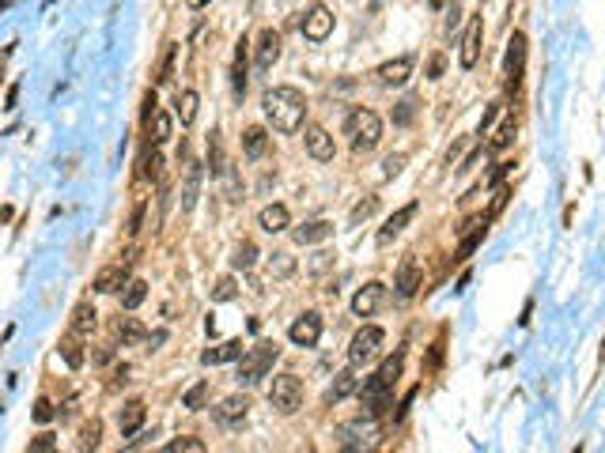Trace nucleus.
I'll return each instance as SVG.
<instances>
[{"instance_id": "obj_36", "label": "nucleus", "mask_w": 605, "mask_h": 453, "mask_svg": "<svg viewBox=\"0 0 605 453\" xmlns=\"http://www.w3.org/2000/svg\"><path fill=\"white\" fill-rule=\"evenodd\" d=\"M204 401H208V382H197V385H190V389H185L182 408H190V412H201Z\"/></svg>"}, {"instance_id": "obj_44", "label": "nucleus", "mask_w": 605, "mask_h": 453, "mask_svg": "<svg viewBox=\"0 0 605 453\" xmlns=\"http://www.w3.org/2000/svg\"><path fill=\"white\" fill-rule=\"evenodd\" d=\"M53 449H57V435H53V430H42V435L27 446V453H53Z\"/></svg>"}, {"instance_id": "obj_24", "label": "nucleus", "mask_w": 605, "mask_h": 453, "mask_svg": "<svg viewBox=\"0 0 605 453\" xmlns=\"http://www.w3.org/2000/svg\"><path fill=\"white\" fill-rule=\"evenodd\" d=\"M265 148H269V136H265L261 125H250L246 132H242V151H246V159H261Z\"/></svg>"}, {"instance_id": "obj_51", "label": "nucleus", "mask_w": 605, "mask_h": 453, "mask_svg": "<svg viewBox=\"0 0 605 453\" xmlns=\"http://www.w3.org/2000/svg\"><path fill=\"white\" fill-rule=\"evenodd\" d=\"M382 167H386V178H398V174L405 170V155H390Z\"/></svg>"}, {"instance_id": "obj_42", "label": "nucleus", "mask_w": 605, "mask_h": 453, "mask_svg": "<svg viewBox=\"0 0 605 453\" xmlns=\"http://www.w3.org/2000/svg\"><path fill=\"white\" fill-rule=\"evenodd\" d=\"M269 272L272 276H292L295 272V257H288V253H272V257H269Z\"/></svg>"}, {"instance_id": "obj_29", "label": "nucleus", "mask_w": 605, "mask_h": 453, "mask_svg": "<svg viewBox=\"0 0 605 453\" xmlns=\"http://www.w3.org/2000/svg\"><path fill=\"white\" fill-rule=\"evenodd\" d=\"M114 336L121 344H137V340H144V325L137 317H114Z\"/></svg>"}, {"instance_id": "obj_18", "label": "nucleus", "mask_w": 605, "mask_h": 453, "mask_svg": "<svg viewBox=\"0 0 605 453\" xmlns=\"http://www.w3.org/2000/svg\"><path fill=\"white\" fill-rule=\"evenodd\" d=\"M292 238H295V246H314V242L333 238V223H329V219H311V223L295 227Z\"/></svg>"}, {"instance_id": "obj_23", "label": "nucleus", "mask_w": 605, "mask_h": 453, "mask_svg": "<svg viewBox=\"0 0 605 453\" xmlns=\"http://www.w3.org/2000/svg\"><path fill=\"white\" fill-rule=\"evenodd\" d=\"M95 325H98L95 306H91V302H80V306L72 310V333H76V336H91Z\"/></svg>"}, {"instance_id": "obj_14", "label": "nucleus", "mask_w": 605, "mask_h": 453, "mask_svg": "<svg viewBox=\"0 0 605 453\" xmlns=\"http://www.w3.org/2000/svg\"><path fill=\"white\" fill-rule=\"evenodd\" d=\"M379 83L382 87H401L405 80L413 76V53H401V57H393V61H386V64H379Z\"/></svg>"}, {"instance_id": "obj_46", "label": "nucleus", "mask_w": 605, "mask_h": 453, "mask_svg": "<svg viewBox=\"0 0 605 453\" xmlns=\"http://www.w3.org/2000/svg\"><path fill=\"white\" fill-rule=\"evenodd\" d=\"M514 170V163L511 159H503V163H496V167H492V174H488V178H484V185H500L503 178H507V174Z\"/></svg>"}, {"instance_id": "obj_40", "label": "nucleus", "mask_w": 605, "mask_h": 453, "mask_svg": "<svg viewBox=\"0 0 605 453\" xmlns=\"http://www.w3.org/2000/svg\"><path fill=\"white\" fill-rule=\"evenodd\" d=\"M401 363H405V355H401V351H398V355H390V359L379 367V374H375V378H379V382H386V385H393V382L401 378Z\"/></svg>"}, {"instance_id": "obj_12", "label": "nucleus", "mask_w": 605, "mask_h": 453, "mask_svg": "<svg viewBox=\"0 0 605 453\" xmlns=\"http://www.w3.org/2000/svg\"><path fill=\"white\" fill-rule=\"evenodd\" d=\"M303 143H306V151H311V159H318V163H329L337 155V143H333V136H329L322 125H306Z\"/></svg>"}, {"instance_id": "obj_43", "label": "nucleus", "mask_w": 605, "mask_h": 453, "mask_svg": "<svg viewBox=\"0 0 605 453\" xmlns=\"http://www.w3.org/2000/svg\"><path fill=\"white\" fill-rule=\"evenodd\" d=\"M379 212V196H367V201H359L356 208H352V223H363V219H371V216H375Z\"/></svg>"}, {"instance_id": "obj_38", "label": "nucleus", "mask_w": 605, "mask_h": 453, "mask_svg": "<svg viewBox=\"0 0 605 453\" xmlns=\"http://www.w3.org/2000/svg\"><path fill=\"white\" fill-rule=\"evenodd\" d=\"M254 261H258V246H254V242H242V246L235 249V257H231V264H235V269H242V272L254 269Z\"/></svg>"}, {"instance_id": "obj_35", "label": "nucleus", "mask_w": 605, "mask_h": 453, "mask_svg": "<svg viewBox=\"0 0 605 453\" xmlns=\"http://www.w3.org/2000/svg\"><path fill=\"white\" fill-rule=\"evenodd\" d=\"M167 140H171V117L159 110V114L148 121V143H156V148H159V143H167Z\"/></svg>"}, {"instance_id": "obj_7", "label": "nucleus", "mask_w": 605, "mask_h": 453, "mask_svg": "<svg viewBox=\"0 0 605 453\" xmlns=\"http://www.w3.org/2000/svg\"><path fill=\"white\" fill-rule=\"evenodd\" d=\"M303 38L306 42H325L329 35H333V12H329L325 4H314L311 12L303 16Z\"/></svg>"}, {"instance_id": "obj_47", "label": "nucleus", "mask_w": 605, "mask_h": 453, "mask_svg": "<svg viewBox=\"0 0 605 453\" xmlns=\"http://www.w3.org/2000/svg\"><path fill=\"white\" fill-rule=\"evenodd\" d=\"M443 72H446V57L443 53H432V57H427V80H439Z\"/></svg>"}, {"instance_id": "obj_49", "label": "nucleus", "mask_w": 605, "mask_h": 453, "mask_svg": "<svg viewBox=\"0 0 605 453\" xmlns=\"http://www.w3.org/2000/svg\"><path fill=\"white\" fill-rule=\"evenodd\" d=\"M413 114H416V98H405V102L398 106V114H393V121H398V125H409Z\"/></svg>"}, {"instance_id": "obj_4", "label": "nucleus", "mask_w": 605, "mask_h": 453, "mask_svg": "<svg viewBox=\"0 0 605 453\" xmlns=\"http://www.w3.org/2000/svg\"><path fill=\"white\" fill-rule=\"evenodd\" d=\"M269 404L277 408L280 416H292L295 408L303 404V382L295 374H277L269 385Z\"/></svg>"}, {"instance_id": "obj_30", "label": "nucleus", "mask_w": 605, "mask_h": 453, "mask_svg": "<svg viewBox=\"0 0 605 453\" xmlns=\"http://www.w3.org/2000/svg\"><path fill=\"white\" fill-rule=\"evenodd\" d=\"M103 446V419H87L80 427V453H95Z\"/></svg>"}, {"instance_id": "obj_15", "label": "nucleus", "mask_w": 605, "mask_h": 453, "mask_svg": "<svg viewBox=\"0 0 605 453\" xmlns=\"http://www.w3.org/2000/svg\"><path fill=\"white\" fill-rule=\"evenodd\" d=\"M280 46H284V42H280V30H272V27L261 30V38H258V69H261V72H269L272 64L280 61Z\"/></svg>"}, {"instance_id": "obj_52", "label": "nucleus", "mask_w": 605, "mask_h": 453, "mask_svg": "<svg viewBox=\"0 0 605 453\" xmlns=\"http://www.w3.org/2000/svg\"><path fill=\"white\" fill-rule=\"evenodd\" d=\"M156 114H159V102H156V91H148V95H144V125H148V121H151V117H156Z\"/></svg>"}, {"instance_id": "obj_13", "label": "nucleus", "mask_w": 605, "mask_h": 453, "mask_svg": "<svg viewBox=\"0 0 605 453\" xmlns=\"http://www.w3.org/2000/svg\"><path fill=\"white\" fill-rule=\"evenodd\" d=\"M424 276H420V264H416L413 257H405L398 264V276H393V291H398V298H413L416 291H420Z\"/></svg>"}, {"instance_id": "obj_21", "label": "nucleus", "mask_w": 605, "mask_h": 453, "mask_svg": "<svg viewBox=\"0 0 605 453\" xmlns=\"http://www.w3.org/2000/svg\"><path fill=\"white\" fill-rule=\"evenodd\" d=\"M352 393H359L356 367H348V370L333 374V382H329V389H325V401H329V404H337V401H345V396H352Z\"/></svg>"}, {"instance_id": "obj_45", "label": "nucleus", "mask_w": 605, "mask_h": 453, "mask_svg": "<svg viewBox=\"0 0 605 453\" xmlns=\"http://www.w3.org/2000/svg\"><path fill=\"white\" fill-rule=\"evenodd\" d=\"M208 163H212L216 174L227 170V167H224V148H219V132H212V136H208Z\"/></svg>"}, {"instance_id": "obj_55", "label": "nucleus", "mask_w": 605, "mask_h": 453, "mask_svg": "<svg viewBox=\"0 0 605 453\" xmlns=\"http://www.w3.org/2000/svg\"><path fill=\"white\" fill-rule=\"evenodd\" d=\"M16 102H19V83L8 87V95H4V110H16Z\"/></svg>"}, {"instance_id": "obj_41", "label": "nucleus", "mask_w": 605, "mask_h": 453, "mask_svg": "<svg viewBox=\"0 0 605 453\" xmlns=\"http://www.w3.org/2000/svg\"><path fill=\"white\" fill-rule=\"evenodd\" d=\"M235 295H238V287H235L231 276H219V280L212 283V298H216V302H231Z\"/></svg>"}, {"instance_id": "obj_16", "label": "nucleus", "mask_w": 605, "mask_h": 453, "mask_svg": "<svg viewBox=\"0 0 605 453\" xmlns=\"http://www.w3.org/2000/svg\"><path fill=\"white\" fill-rule=\"evenodd\" d=\"M413 216H416V201H409L405 208H398V212H393V216L386 219V223H382V230H379V246H390V242H393L405 227L413 223Z\"/></svg>"}, {"instance_id": "obj_28", "label": "nucleus", "mask_w": 605, "mask_h": 453, "mask_svg": "<svg viewBox=\"0 0 605 453\" xmlns=\"http://www.w3.org/2000/svg\"><path fill=\"white\" fill-rule=\"evenodd\" d=\"M159 174H163V155H159L156 143H148V148L140 151V178H144V182H156Z\"/></svg>"}, {"instance_id": "obj_33", "label": "nucleus", "mask_w": 605, "mask_h": 453, "mask_svg": "<svg viewBox=\"0 0 605 453\" xmlns=\"http://www.w3.org/2000/svg\"><path fill=\"white\" fill-rule=\"evenodd\" d=\"M144 298H148V283L144 280H129L125 291H121V310H137Z\"/></svg>"}, {"instance_id": "obj_1", "label": "nucleus", "mask_w": 605, "mask_h": 453, "mask_svg": "<svg viewBox=\"0 0 605 453\" xmlns=\"http://www.w3.org/2000/svg\"><path fill=\"white\" fill-rule=\"evenodd\" d=\"M261 106H265V117L272 121V129H280V132H295L306 117V95L292 83H280L272 91H265Z\"/></svg>"}, {"instance_id": "obj_54", "label": "nucleus", "mask_w": 605, "mask_h": 453, "mask_svg": "<svg viewBox=\"0 0 605 453\" xmlns=\"http://www.w3.org/2000/svg\"><path fill=\"white\" fill-rule=\"evenodd\" d=\"M507 196H511V189H500V193H496V201H492V212H488V216L503 212V204H507Z\"/></svg>"}, {"instance_id": "obj_34", "label": "nucleus", "mask_w": 605, "mask_h": 453, "mask_svg": "<svg viewBox=\"0 0 605 453\" xmlns=\"http://www.w3.org/2000/svg\"><path fill=\"white\" fill-rule=\"evenodd\" d=\"M231 83H235V98H242V91H246V38L238 42L235 69H231Z\"/></svg>"}, {"instance_id": "obj_19", "label": "nucleus", "mask_w": 605, "mask_h": 453, "mask_svg": "<svg viewBox=\"0 0 605 453\" xmlns=\"http://www.w3.org/2000/svg\"><path fill=\"white\" fill-rule=\"evenodd\" d=\"M246 412H250V401H246L242 393L224 396V401L212 408V416L219 419V423H242V419H246Z\"/></svg>"}, {"instance_id": "obj_26", "label": "nucleus", "mask_w": 605, "mask_h": 453, "mask_svg": "<svg viewBox=\"0 0 605 453\" xmlns=\"http://www.w3.org/2000/svg\"><path fill=\"white\" fill-rule=\"evenodd\" d=\"M514 132H519V121H514V117L507 114V117H503V125H500L496 132H492V140H488V151H492V155H496V151H507V148H511V143H514Z\"/></svg>"}, {"instance_id": "obj_57", "label": "nucleus", "mask_w": 605, "mask_h": 453, "mask_svg": "<svg viewBox=\"0 0 605 453\" xmlns=\"http://www.w3.org/2000/svg\"><path fill=\"white\" fill-rule=\"evenodd\" d=\"M204 4V0H190V8H201Z\"/></svg>"}, {"instance_id": "obj_17", "label": "nucleus", "mask_w": 605, "mask_h": 453, "mask_svg": "<svg viewBox=\"0 0 605 453\" xmlns=\"http://www.w3.org/2000/svg\"><path fill=\"white\" fill-rule=\"evenodd\" d=\"M246 351H250V348L242 344V340H224V344L201 351V363H204V367H219V363H235V359H242Z\"/></svg>"}, {"instance_id": "obj_20", "label": "nucleus", "mask_w": 605, "mask_h": 453, "mask_svg": "<svg viewBox=\"0 0 605 453\" xmlns=\"http://www.w3.org/2000/svg\"><path fill=\"white\" fill-rule=\"evenodd\" d=\"M258 227L265 230V235H280V230H288V227H292L288 208H284V204H265V208L258 212Z\"/></svg>"}, {"instance_id": "obj_31", "label": "nucleus", "mask_w": 605, "mask_h": 453, "mask_svg": "<svg viewBox=\"0 0 605 453\" xmlns=\"http://www.w3.org/2000/svg\"><path fill=\"white\" fill-rule=\"evenodd\" d=\"M57 351H61V359L69 363L72 370H80V367H83V348H80V336H76V333L64 336L61 344H57Z\"/></svg>"}, {"instance_id": "obj_6", "label": "nucleus", "mask_w": 605, "mask_h": 453, "mask_svg": "<svg viewBox=\"0 0 605 453\" xmlns=\"http://www.w3.org/2000/svg\"><path fill=\"white\" fill-rule=\"evenodd\" d=\"M382 302H386V283L371 280V283H363L359 291L352 295V314H356V317H371V314H379Z\"/></svg>"}, {"instance_id": "obj_48", "label": "nucleus", "mask_w": 605, "mask_h": 453, "mask_svg": "<svg viewBox=\"0 0 605 453\" xmlns=\"http://www.w3.org/2000/svg\"><path fill=\"white\" fill-rule=\"evenodd\" d=\"M496 114H500V102H492L488 110H484V117H480V125H477V136L480 140L488 136V129H492V121H496Z\"/></svg>"}, {"instance_id": "obj_39", "label": "nucleus", "mask_w": 605, "mask_h": 453, "mask_svg": "<svg viewBox=\"0 0 605 453\" xmlns=\"http://www.w3.org/2000/svg\"><path fill=\"white\" fill-rule=\"evenodd\" d=\"M174 57H178V46H171L163 49V61H159V69H156V83H171V76H174Z\"/></svg>"}, {"instance_id": "obj_56", "label": "nucleus", "mask_w": 605, "mask_h": 453, "mask_svg": "<svg viewBox=\"0 0 605 453\" xmlns=\"http://www.w3.org/2000/svg\"><path fill=\"white\" fill-rule=\"evenodd\" d=\"M427 4H432V8H443V4H446V0H427Z\"/></svg>"}, {"instance_id": "obj_32", "label": "nucleus", "mask_w": 605, "mask_h": 453, "mask_svg": "<svg viewBox=\"0 0 605 453\" xmlns=\"http://www.w3.org/2000/svg\"><path fill=\"white\" fill-rule=\"evenodd\" d=\"M484 230H488V219H480V223L473 227V230H466V235H461V246H458V253H454L458 261H466L469 253L480 246V242H484Z\"/></svg>"}, {"instance_id": "obj_27", "label": "nucleus", "mask_w": 605, "mask_h": 453, "mask_svg": "<svg viewBox=\"0 0 605 453\" xmlns=\"http://www.w3.org/2000/svg\"><path fill=\"white\" fill-rule=\"evenodd\" d=\"M197 189H201V163H185V189H182V212L197 204Z\"/></svg>"}, {"instance_id": "obj_25", "label": "nucleus", "mask_w": 605, "mask_h": 453, "mask_svg": "<svg viewBox=\"0 0 605 453\" xmlns=\"http://www.w3.org/2000/svg\"><path fill=\"white\" fill-rule=\"evenodd\" d=\"M197 102H201V98H197L193 87L178 91V98H174V117H178L182 125H193V121H197Z\"/></svg>"}, {"instance_id": "obj_22", "label": "nucleus", "mask_w": 605, "mask_h": 453, "mask_svg": "<svg viewBox=\"0 0 605 453\" xmlns=\"http://www.w3.org/2000/svg\"><path fill=\"white\" fill-rule=\"evenodd\" d=\"M144 416H148L144 401H129V404H121V412H117V430H121L125 438H133L137 430H140V423H144Z\"/></svg>"}, {"instance_id": "obj_50", "label": "nucleus", "mask_w": 605, "mask_h": 453, "mask_svg": "<svg viewBox=\"0 0 605 453\" xmlns=\"http://www.w3.org/2000/svg\"><path fill=\"white\" fill-rule=\"evenodd\" d=\"M53 416H57V412H53V404L46 401V396H42V401L35 404V423H50Z\"/></svg>"}, {"instance_id": "obj_9", "label": "nucleus", "mask_w": 605, "mask_h": 453, "mask_svg": "<svg viewBox=\"0 0 605 453\" xmlns=\"http://www.w3.org/2000/svg\"><path fill=\"white\" fill-rule=\"evenodd\" d=\"M522 64H526V35L514 30V38L507 42V61H503V72H507V87L519 91L522 83Z\"/></svg>"}, {"instance_id": "obj_5", "label": "nucleus", "mask_w": 605, "mask_h": 453, "mask_svg": "<svg viewBox=\"0 0 605 453\" xmlns=\"http://www.w3.org/2000/svg\"><path fill=\"white\" fill-rule=\"evenodd\" d=\"M382 329L379 325H363L356 336H352V344H348V363L352 367H363V363H371L379 355V348H382Z\"/></svg>"}, {"instance_id": "obj_53", "label": "nucleus", "mask_w": 605, "mask_h": 453, "mask_svg": "<svg viewBox=\"0 0 605 453\" xmlns=\"http://www.w3.org/2000/svg\"><path fill=\"white\" fill-rule=\"evenodd\" d=\"M91 363H95V367H106V363H114V348H98L95 355H91Z\"/></svg>"}, {"instance_id": "obj_11", "label": "nucleus", "mask_w": 605, "mask_h": 453, "mask_svg": "<svg viewBox=\"0 0 605 453\" xmlns=\"http://www.w3.org/2000/svg\"><path fill=\"white\" fill-rule=\"evenodd\" d=\"M125 283H129V261L125 264H106V269H98L95 272V280H91V287L98 295H121L125 291Z\"/></svg>"}, {"instance_id": "obj_10", "label": "nucleus", "mask_w": 605, "mask_h": 453, "mask_svg": "<svg viewBox=\"0 0 605 453\" xmlns=\"http://www.w3.org/2000/svg\"><path fill=\"white\" fill-rule=\"evenodd\" d=\"M480 38H484V19L473 16L469 27H466V35H461V49H458L461 69H473V64L480 61Z\"/></svg>"}, {"instance_id": "obj_8", "label": "nucleus", "mask_w": 605, "mask_h": 453, "mask_svg": "<svg viewBox=\"0 0 605 453\" xmlns=\"http://www.w3.org/2000/svg\"><path fill=\"white\" fill-rule=\"evenodd\" d=\"M288 336H292V344H299V348H314L318 336H322V314H314V310L299 314V317L292 322Z\"/></svg>"}, {"instance_id": "obj_3", "label": "nucleus", "mask_w": 605, "mask_h": 453, "mask_svg": "<svg viewBox=\"0 0 605 453\" xmlns=\"http://www.w3.org/2000/svg\"><path fill=\"white\" fill-rule=\"evenodd\" d=\"M280 359V348L277 340H261L238 359V385H258L265 374L272 370V363Z\"/></svg>"}, {"instance_id": "obj_2", "label": "nucleus", "mask_w": 605, "mask_h": 453, "mask_svg": "<svg viewBox=\"0 0 605 453\" xmlns=\"http://www.w3.org/2000/svg\"><path fill=\"white\" fill-rule=\"evenodd\" d=\"M345 136H348V143H352L356 151L379 148V140H382V117L375 114V110H367V106L348 110V117H345Z\"/></svg>"}, {"instance_id": "obj_37", "label": "nucleus", "mask_w": 605, "mask_h": 453, "mask_svg": "<svg viewBox=\"0 0 605 453\" xmlns=\"http://www.w3.org/2000/svg\"><path fill=\"white\" fill-rule=\"evenodd\" d=\"M159 453H208V446L201 438H174V442H167Z\"/></svg>"}]
</instances>
